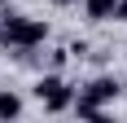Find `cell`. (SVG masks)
Here are the masks:
<instances>
[{"label": "cell", "instance_id": "obj_1", "mask_svg": "<svg viewBox=\"0 0 127 123\" xmlns=\"http://www.w3.org/2000/svg\"><path fill=\"white\" fill-rule=\"evenodd\" d=\"M48 40V22L39 18H26V13H0V44L4 49H18V57H26L31 49H39Z\"/></svg>", "mask_w": 127, "mask_h": 123}, {"label": "cell", "instance_id": "obj_2", "mask_svg": "<svg viewBox=\"0 0 127 123\" xmlns=\"http://www.w3.org/2000/svg\"><path fill=\"white\" fill-rule=\"evenodd\" d=\"M35 97L44 101V110H48V114H62V110H70V106H75V88L66 84L57 70H48V75H39Z\"/></svg>", "mask_w": 127, "mask_h": 123}, {"label": "cell", "instance_id": "obj_3", "mask_svg": "<svg viewBox=\"0 0 127 123\" xmlns=\"http://www.w3.org/2000/svg\"><path fill=\"white\" fill-rule=\"evenodd\" d=\"M118 92H123V88H118L114 75H96V79H88V84L79 88L75 97H79V101H88V106H105V101H114Z\"/></svg>", "mask_w": 127, "mask_h": 123}, {"label": "cell", "instance_id": "obj_4", "mask_svg": "<svg viewBox=\"0 0 127 123\" xmlns=\"http://www.w3.org/2000/svg\"><path fill=\"white\" fill-rule=\"evenodd\" d=\"M83 18L88 22H114V0H83Z\"/></svg>", "mask_w": 127, "mask_h": 123}, {"label": "cell", "instance_id": "obj_5", "mask_svg": "<svg viewBox=\"0 0 127 123\" xmlns=\"http://www.w3.org/2000/svg\"><path fill=\"white\" fill-rule=\"evenodd\" d=\"M18 114H22V97L4 88V92H0V119H18Z\"/></svg>", "mask_w": 127, "mask_h": 123}, {"label": "cell", "instance_id": "obj_6", "mask_svg": "<svg viewBox=\"0 0 127 123\" xmlns=\"http://www.w3.org/2000/svg\"><path fill=\"white\" fill-rule=\"evenodd\" d=\"M114 22H127V0H114Z\"/></svg>", "mask_w": 127, "mask_h": 123}, {"label": "cell", "instance_id": "obj_7", "mask_svg": "<svg viewBox=\"0 0 127 123\" xmlns=\"http://www.w3.org/2000/svg\"><path fill=\"white\" fill-rule=\"evenodd\" d=\"M53 4H62V9H66V4H79V0H53Z\"/></svg>", "mask_w": 127, "mask_h": 123}]
</instances>
